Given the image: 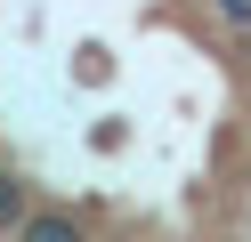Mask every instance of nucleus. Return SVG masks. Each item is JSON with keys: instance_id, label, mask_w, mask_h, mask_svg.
<instances>
[{"instance_id": "f03ea898", "label": "nucleus", "mask_w": 251, "mask_h": 242, "mask_svg": "<svg viewBox=\"0 0 251 242\" xmlns=\"http://www.w3.org/2000/svg\"><path fill=\"white\" fill-rule=\"evenodd\" d=\"M25 218H33V210H25V186L0 170V226H25Z\"/></svg>"}, {"instance_id": "f257e3e1", "label": "nucleus", "mask_w": 251, "mask_h": 242, "mask_svg": "<svg viewBox=\"0 0 251 242\" xmlns=\"http://www.w3.org/2000/svg\"><path fill=\"white\" fill-rule=\"evenodd\" d=\"M17 242H81V226H73V218H25Z\"/></svg>"}]
</instances>
